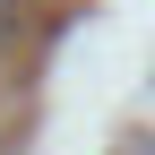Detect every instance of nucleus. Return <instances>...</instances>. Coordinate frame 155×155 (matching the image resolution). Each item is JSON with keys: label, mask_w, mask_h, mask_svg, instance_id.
<instances>
[{"label": "nucleus", "mask_w": 155, "mask_h": 155, "mask_svg": "<svg viewBox=\"0 0 155 155\" xmlns=\"http://www.w3.org/2000/svg\"><path fill=\"white\" fill-rule=\"evenodd\" d=\"M9 9H17V0H0V35H9Z\"/></svg>", "instance_id": "obj_1"}]
</instances>
